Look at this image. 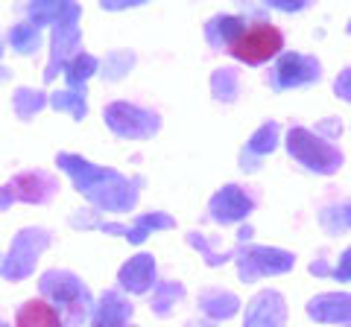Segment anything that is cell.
Returning <instances> with one entry per match:
<instances>
[{
    "instance_id": "6da1fadb",
    "label": "cell",
    "mask_w": 351,
    "mask_h": 327,
    "mask_svg": "<svg viewBox=\"0 0 351 327\" xmlns=\"http://www.w3.org/2000/svg\"><path fill=\"white\" fill-rule=\"evenodd\" d=\"M284 50V32L272 21H246L226 38V53L243 64H267Z\"/></svg>"
},
{
    "instance_id": "7a4b0ae2",
    "label": "cell",
    "mask_w": 351,
    "mask_h": 327,
    "mask_svg": "<svg viewBox=\"0 0 351 327\" xmlns=\"http://www.w3.org/2000/svg\"><path fill=\"white\" fill-rule=\"evenodd\" d=\"M15 327H64V315L47 298H29L18 307Z\"/></svg>"
}]
</instances>
